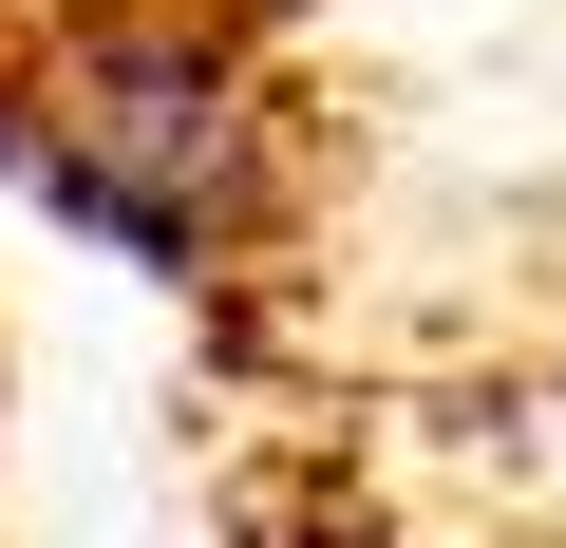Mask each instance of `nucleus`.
<instances>
[{"label":"nucleus","instance_id":"f257e3e1","mask_svg":"<svg viewBox=\"0 0 566 548\" xmlns=\"http://www.w3.org/2000/svg\"><path fill=\"white\" fill-rule=\"evenodd\" d=\"M0 152L76 227L151 246L170 285L245 265L264 208H283V114H264V76L208 0H57L20 39V76H0Z\"/></svg>","mask_w":566,"mask_h":548}]
</instances>
